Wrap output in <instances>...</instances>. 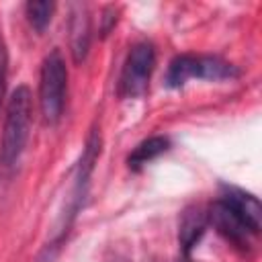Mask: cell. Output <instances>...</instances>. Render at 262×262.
I'll return each instance as SVG.
<instances>
[{"label": "cell", "mask_w": 262, "mask_h": 262, "mask_svg": "<svg viewBox=\"0 0 262 262\" xmlns=\"http://www.w3.org/2000/svg\"><path fill=\"white\" fill-rule=\"evenodd\" d=\"M31 115H33V96L27 86H18L4 111V127L0 137V164L12 166L18 156L23 154L27 139H29V127H31Z\"/></svg>", "instance_id": "6da1fadb"}, {"label": "cell", "mask_w": 262, "mask_h": 262, "mask_svg": "<svg viewBox=\"0 0 262 262\" xmlns=\"http://www.w3.org/2000/svg\"><path fill=\"white\" fill-rule=\"evenodd\" d=\"M239 76V70L219 55L207 53H182L176 55L166 72L168 88H182L188 80H233Z\"/></svg>", "instance_id": "7a4b0ae2"}, {"label": "cell", "mask_w": 262, "mask_h": 262, "mask_svg": "<svg viewBox=\"0 0 262 262\" xmlns=\"http://www.w3.org/2000/svg\"><path fill=\"white\" fill-rule=\"evenodd\" d=\"M66 90H68V70L66 59L59 49H51L39 74V106L45 123L55 125L61 119L66 106Z\"/></svg>", "instance_id": "3957f363"}, {"label": "cell", "mask_w": 262, "mask_h": 262, "mask_svg": "<svg viewBox=\"0 0 262 262\" xmlns=\"http://www.w3.org/2000/svg\"><path fill=\"white\" fill-rule=\"evenodd\" d=\"M156 66V49L149 41L135 43L123 63L117 94L121 98H139L149 86V78Z\"/></svg>", "instance_id": "277c9868"}, {"label": "cell", "mask_w": 262, "mask_h": 262, "mask_svg": "<svg viewBox=\"0 0 262 262\" xmlns=\"http://www.w3.org/2000/svg\"><path fill=\"white\" fill-rule=\"evenodd\" d=\"M217 199H219L235 217H239V219L244 221V225H246L254 235L260 233V227H262V205H260V201H258L254 194H250V192H246V190H242V188H237V186L221 184Z\"/></svg>", "instance_id": "5b68a950"}, {"label": "cell", "mask_w": 262, "mask_h": 262, "mask_svg": "<svg viewBox=\"0 0 262 262\" xmlns=\"http://www.w3.org/2000/svg\"><path fill=\"white\" fill-rule=\"evenodd\" d=\"M207 217H209V225H213L217 229V233L221 237H225L233 248L248 250L252 246V237H256V235L219 199H215L213 205L207 209Z\"/></svg>", "instance_id": "8992f818"}, {"label": "cell", "mask_w": 262, "mask_h": 262, "mask_svg": "<svg viewBox=\"0 0 262 262\" xmlns=\"http://www.w3.org/2000/svg\"><path fill=\"white\" fill-rule=\"evenodd\" d=\"M209 227V217H207V209L192 205L188 209H184L182 217H180V225H178V246H180V260H192L190 254L194 250V246L201 242V237L205 235Z\"/></svg>", "instance_id": "52a82bcc"}, {"label": "cell", "mask_w": 262, "mask_h": 262, "mask_svg": "<svg viewBox=\"0 0 262 262\" xmlns=\"http://www.w3.org/2000/svg\"><path fill=\"white\" fill-rule=\"evenodd\" d=\"M90 47V16L86 4H74L70 16V51L76 63L84 61Z\"/></svg>", "instance_id": "ba28073f"}, {"label": "cell", "mask_w": 262, "mask_h": 262, "mask_svg": "<svg viewBox=\"0 0 262 262\" xmlns=\"http://www.w3.org/2000/svg\"><path fill=\"white\" fill-rule=\"evenodd\" d=\"M170 145H172V141H170V137H166V135H151V137L139 141V143L133 147V151L127 156V166H129V170H131V172H139L145 164H149V162H154L156 158H160L162 154H166V151L170 149Z\"/></svg>", "instance_id": "9c48e42d"}, {"label": "cell", "mask_w": 262, "mask_h": 262, "mask_svg": "<svg viewBox=\"0 0 262 262\" xmlns=\"http://www.w3.org/2000/svg\"><path fill=\"white\" fill-rule=\"evenodd\" d=\"M53 12H55V2H49V0H37V2H27L25 4L27 20L37 33H43L47 29V25L51 23Z\"/></svg>", "instance_id": "30bf717a"}, {"label": "cell", "mask_w": 262, "mask_h": 262, "mask_svg": "<svg viewBox=\"0 0 262 262\" xmlns=\"http://www.w3.org/2000/svg\"><path fill=\"white\" fill-rule=\"evenodd\" d=\"M6 76H8V51H6L4 35L0 29V106L4 100V92H6Z\"/></svg>", "instance_id": "8fae6325"}, {"label": "cell", "mask_w": 262, "mask_h": 262, "mask_svg": "<svg viewBox=\"0 0 262 262\" xmlns=\"http://www.w3.org/2000/svg\"><path fill=\"white\" fill-rule=\"evenodd\" d=\"M117 6H106L102 10V16H100V37H106L111 33V29L117 25Z\"/></svg>", "instance_id": "7c38bea8"}]
</instances>
